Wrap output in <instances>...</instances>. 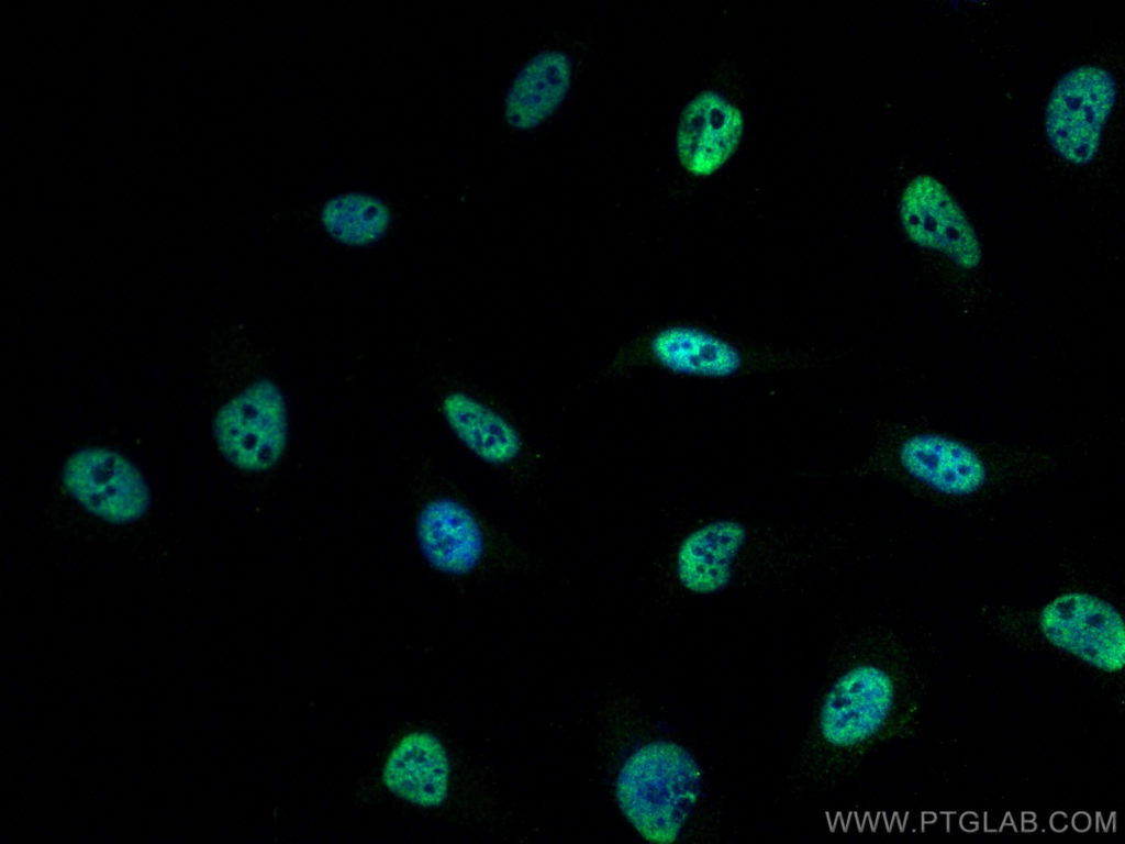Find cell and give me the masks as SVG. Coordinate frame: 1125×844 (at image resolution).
Returning <instances> with one entry per match:
<instances>
[{"label":"cell","instance_id":"277c9868","mask_svg":"<svg viewBox=\"0 0 1125 844\" xmlns=\"http://www.w3.org/2000/svg\"><path fill=\"white\" fill-rule=\"evenodd\" d=\"M1115 100V80L1104 68L1085 65L1066 73L1046 108L1045 133L1050 146L1073 165L1092 162Z\"/></svg>","mask_w":1125,"mask_h":844},{"label":"cell","instance_id":"5bb4252c","mask_svg":"<svg viewBox=\"0 0 1125 844\" xmlns=\"http://www.w3.org/2000/svg\"><path fill=\"white\" fill-rule=\"evenodd\" d=\"M442 411L458 441L480 460L503 466L521 455L523 438L519 430L478 398L453 391L444 398Z\"/></svg>","mask_w":1125,"mask_h":844},{"label":"cell","instance_id":"4fadbf2b","mask_svg":"<svg viewBox=\"0 0 1125 844\" xmlns=\"http://www.w3.org/2000/svg\"><path fill=\"white\" fill-rule=\"evenodd\" d=\"M651 359L664 370L686 377L725 379L744 366L740 348L726 337L704 327L675 323L653 333L648 342Z\"/></svg>","mask_w":1125,"mask_h":844},{"label":"cell","instance_id":"9a60e30c","mask_svg":"<svg viewBox=\"0 0 1125 844\" xmlns=\"http://www.w3.org/2000/svg\"><path fill=\"white\" fill-rule=\"evenodd\" d=\"M571 81L566 54L546 51L535 55L516 74L505 96L504 116L517 130H531L552 115L565 99Z\"/></svg>","mask_w":1125,"mask_h":844},{"label":"cell","instance_id":"8992f818","mask_svg":"<svg viewBox=\"0 0 1125 844\" xmlns=\"http://www.w3.org/2000/svg\"><path fill=\"white\" fill-rule=\"evenodd\" d=\"M1039 626L1051 644L1096 668L1113 671L1123 667V620L1113 606L1096 596H1058L1040 611Z\"/></svg>","mask_w":1125,"mask_h":844},{"label":"cell","instance_id":"8fae6325","mask_svg":"<svg viewBox=\"0 0 1125 844\" xmlns=\"http://www.w3.org/2000/svg\"><path fill=\"white\" fill-rule=\"evenodd\" d=\"M452 764L443 742L427 731L403 735L389 752L381 775L386 789L423 809L443 806L449 793Z\"/></svg>","mask_w":1125,"mask_h":844},{"label":"cell","instance_id":"ba28073f","mask_svg":"<svg viewBox=\"0 0 1125 844\" xmlns=\"http://www.w3.org/2000/svg\"><path fill=\"white\" fill-rule=\"evenodd\" d=\"M740 110L720 92L704 90L683 109L676 134L681 165L694 176H709L735 152L743 135Z\"/></svg>","mask_w":1125,"mask_h":844},{"label":"cell","instance_id":"7c38bea8","mask_svg":"<svg viewBox=\"0 0 1125 844\" xmlns=\"http://www.w3.org/2000/svg\"><path fill=\"white\" fill-rule=\"evenodd\" d=\"M416 535L428 564L450 576L474 571L486 552V538L475 514L461 502L439 498L421 511Z\"/></svg>","mask_w":1125,"mask_h":844},{"label":"cell","instance_id":"6da1fadb","mask_svg":"<svg viewBox=\"0 0 1125 844\" xmlns=\"http://www.w3.org/2000/svg\"><path fill=\"white\" fill-rule=\"evenodd\" d=\"M703 773L681 745L657 740L635 748L615 780L616 802L646 841L678 840L701 798Z\"/></svg>","mask_w":1125,"mask_h":844},{"label":"cell","instance_id":"e0dca14e","mask_svg":"<svg viewBox=\"0 0 1125 844\" xmlns=\"http://www.w3.org/2000/svg\"><path fill=\"white\" fill-rule=\"evenodd\" d=\"M1071 825L1077 832H1087L1091 828V817L1083 811H1079L1071 818Z\"/></svg>","mask_w":1125,"mask_h":844},{"label":"cell","instance_id":"9c48e42d","mask_svg":"<svg viewBox=\"0 0 1125 844\" xmlns=\"http://www.w3.org/2000/svg\"><path fill=\"white\" fill-rule=\"evenodd\" d=\"M899 460L911 478L944 496H972L988 480V468L980 454L943 434L909 436L900 446Z\"/></svg>","mask_w":1125,"mask_h":844},{"label":"cell","instance_id":"ac0fdd59","mask_svg":"<svg viewBox=\"0 0 1125 844\" xmlns=\"http://www.w3.org/2000/svg\"><path fill=\"white\" fill-rule=\"evenodd\" d=\"M1049 823L1054 831L1063 832L1068 828V817L1066 813L1058 811L1050 817Z\"/></svg>","mask_w":1125,"mask_h":844},{"label":"cell","instance_id":"30bf717a","mask_svg":"<svg viewBox=\"0 0 1125 844\" xmlns=\"http://www.w3.org/2000/svg\"><path fill=\"white\" fill-rule=\"evenodd\" d=\"M748 537L747 526L736 519L720 518L695 528L677 548L675 571L679 584L701 596L725 590Z\"/></svg>","mask_w":1125,"mask_h":844},{"label":"cell","instance_id":"3957f363","mask_svg":"<svg viewBox=\"0 0 1125 844\" xmlns=\"http://www.w3.org/2000/svg\"><path fill=\"white\" fill-rule=\"evenodd\" d=\"M894 688L890 675L871 663L851 664L831 682L815 719L822 746L844 755L865 746L885 724Z\"/></svg>","mask_w":1125,"mask_h":844},{"label":"cell","instance_id":"52a82bcc","mask_svg":"<svg viewBox=\"0 0 1125 844\" xmlns=\"http://www.w3.org/2000/svg\"><path fill=\"white\" fill-rule=\"evenodd\" d=\"M900 219L914 244L943 253L964 269L979 265L981 247L971 223L934 177L920 175L909 182L901 198Z\"/></svg>","mask_w":1125,"mask_h":844},{"label":"cell","instance_id":"5b68a950","mask_svg":"<svg viewBox=\"0 0 1125 844\" xmlns=\"http://www.w3.org/2000/svg\"><path fill=\"white\" fill-rule=\"evenodd\" d=\"M67 492L88 512L110 523L141 519L151 496L141 471L120 453L105 447L75 452L63 468Z\"/></svg>","mask_w":1125,"mask_h":844},{"label":"cell","instance_id":"7a4b0ae2","mask_svg":"<svg viewBox=\"0 0 1125 844\" xmlns=\"http://www.w3.org/2000/svg\"><path fill=\"white\" fill-rule=\"evenodd\" d=\"M213 434L235 467L247 471L272 467L288 442V411L279 386L266 378L248 385L220 408Z\"/></svg>","mask_w":1125,"mask_h":844},{"label":"cell","instance_id":"2e32d148","mask_svg":"<svg viewBox=\"0 0 1125 844\" xmlns=\"http://www.w3.org/2000/svg\"><path fill=\"white\" fill-rule=\"evenodd\" d=\"M320 219L325 232L337 243L361 247L386 235L392 214L379 197L350 191L328 199L321 209Z\"/></svg>","mask_w":1125,"mask_h":844},{"label":"cell","instance_id":"d6986e66","mask_svg":"<svg viewBox=\"0 0 1125 844\" xmlns=\"http://www.w3.org/2000/svg\"><path fill=\"white\" fill-rule=\"evenodd\" d=\"M977 818L978 815L974 813H972L971 818L969 817V812L964 813L959 819L960 828L967 832L977 831L979 826Z\"/></svg>","mask_w":1125,"mask_h":844}]
</instances>
